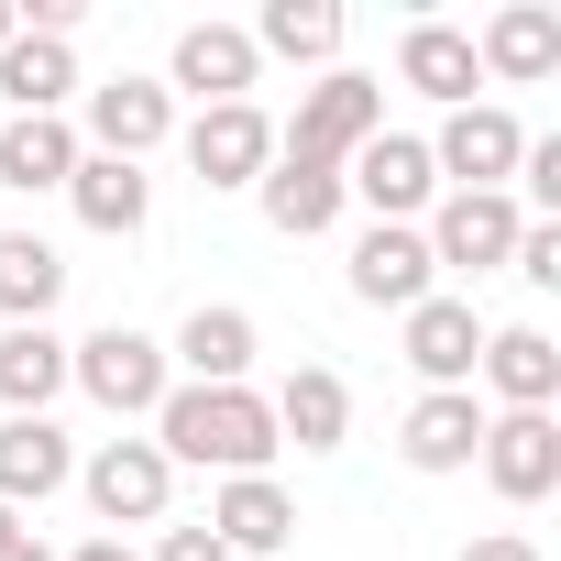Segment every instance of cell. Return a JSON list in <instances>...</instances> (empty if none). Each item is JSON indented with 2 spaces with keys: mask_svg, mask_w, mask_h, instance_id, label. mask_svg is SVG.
Masks as SVG:
<instances>
[{
  "mask_svg": "<svg viewBox=\"0 0 561 561\" xmlns=\"http://www.w3.org/2000/svg\"><path fill=\"white\" fill-rule=\"evenodd\" d=\"M56 397H67V342H56V320L0 331V419H45Z\"/></svg>",
  "mask_w": 561,
  "mask_h": 561,
  "instance_id": "26",
  "label": "cell"
},
{
  "mask_svg": "<svg viewBox=\"0 0 561 561\" xmlns=\"http://www.w3.org/2000/svg\"><path fill=\"white\" fill-rule=\"evenodd\" d=\"M144 440L187 473H264L275 451H287V440H275V408H264V386H165V408L144 419Z\"/></svg>",
  "mask_w": 561,
  "mask_h": 561,
  "instance_id": "1",
  "label": "cell"
},
{
  "mask_svg": "<svg viewBox=\"0 0 561 561\" xmlns=\"http://www.w3.org/2000/svg\"><path fill=\"white\" fill-rule=\"evenodd\" d=\"M375 133H386V78L331 67V78L298 89V122H275V154H298V165H353Z\"/></svg>",
  "mask_w": 561,
  "mask_h": 561,
  "instance_id": "2",
  "label": "cell"
},
{
  "mask_svg": "<svg viewBox=\"0 0 561 561\" xmlns=\"http://www.w3.org/2000/svg\"><path fill=\"white\" fill-rule=\"evenodd\" d=\"M253 89H264V56H253L242 23H187V34H176V56H165V100L220 111V100H253Z\"/></svg>",
  "mask_w": 561,
  "mask_h": 561,
  "instance_id": "10",
  "label": "cell"
},
{
  "mask_svg": "<svg viewBox=\"0 0 561 561\" xmlns=\"http://www.w3.org/2000/svg\"><path fill=\"white\" fill-rule=\"evenodd\" d=\"M462 561H550V550H539L528 528H473V539H462Z\"/></svg>",
  "mask_w": 561,
  "mask_h": 561,
  "instance_id": "30",
  "label": "cell"
},
{
  "mask_svg": "<svg viewBox=\"0 0 561 561\" xmlns=\"http://www.w3.org/2000/svg\"><path fill=\"white\" fill-rule=\"evenodd\" d=\"M67 386H78L89 408H111V419H154V408H165V386H176V364H165V342H154V331L111 320V331L67 342Z\"/></svg>",
  "mask_w": 561,
  "mask_h": 561,
  "instance_id": "3",
  "label": "cell"
},
{
  "mask_svg": "<svg viewBox=\"0 0 561 561\" xmlns=\"http://www.w3.org/2000/svg\"><path fill=\"white\" fill-rule=\"evenodd\" d=\"M473 375H484L495 408H550V397H561V342H550L539 320H506V331H484Z\"/></svg>",
  "mask_w": 561,
  "mask_h": 561,
  "instance_id": "17",
  "label": "cell"
},
{
  "mask_svg": "<svg viewBox=\"0 0 561 561\" xmlns=\"http://www.w3.org/2000/svg\"><path fill=\"white\" fill-rule=\"evenodd\" d=\"M78 122L67 111H34V122H0V187L12 198H45V187H67L78 176Z\"/></svg>",
  "mask_w": 561,
  "mask_h": 561,
  "instance_id": "23",
  "label": "cell"
},
{
  "mask_svg": "<svg viewBox=\"0 0 561 561\" xmlns=\"http://www.w3.org/2000/svg\"><path fill=\"white\" fill-rule=\"evenodd\" d=\"M231 561H275V550H287L298 539V495L287 484H275V473H231L220 495H209V517H198Z\"/></svg>",
  "mask_w": 561,
  "mask_h": 561,
  "instance_id": "14",
  "label": "cell"
},
{
  "mask_svg": "<svg viewBox=\"0 0 561 561\" xmlns=\"http://www.w3.org/2000/svg\"><path fill=\"white\" fill-rule=\"evenodd\" d=\"M78 484V440L56 430V419H0V506H45V495H67Z\"/></svg>",
  "mask_w": 561,
  "mask_h": 561,
  "instance_id": "18",
  "label": "cell"
},
{
  "mask_svg": "<svg viewBox=\"0 0 561 561\" xmlns=\"http://www.w3.org/2000/svg\"><path fill=\"white\" fill-rule=\"evenodd\" d=\"M440 287V264H430V242H419V220H364V242H353V298L364 309H419Z\"/></svg>",
  "mask_w": 561,
  "mask_h": 561,
  "instance_id": "13",
  "label": "cell"
},
{
  "mask_svg": "<svg viewBox=\"0 0 561 561\" xmlns=\"http://www.w3.org/2000/svg\"><path fill=\"white\" fill-rule=\"evenodd\" d=\"M67 561H144V550H133V539H111V528H100V539H78V550H67Z\"/></svg>",
  "mask_w": 561,
  "mask_h": 561,
  "instance_id": "32",
  "label": "cell"
},
{
  "mask_svg": "<svg viewBox=\"0 0 561 561\" xmlns=\"http://www.w3.org/2000/svg\"><path fill=\"white\" fill-rule=\"evenodd\" d=\"M78 495L100 506V528L122 539V528H165V506H176V462L154 451V440H100L89 462H78Z\"/></svg>",
  "mask_w": 561,
  "mask_h": 561,
  "instance_id": "5",
  "label": "cell"
},
{
  "mask_svg": "<svg viewBox=\"0 0 561 561\" xmlns=\"http://www.w3.org/2000/svg\"><path fill=\"white\" fill-rule=\"evenodd\" d=\"M473 67H484L495 89H539V78L561 67V12H550V0H506V12H484Z\"/></svg>",
  "mask_w": 561,
  "mask_h": 561,
  "instance_id": "15",
  "label": "cell"
},
{
  "mask_svg": "<svg viewBox=\"0 0 561 561\" xmlns=\"http://www.w3.org/2000/svg\"><path fill=\"white\" fill-rule=\"evenodd\" d=\"M397 89H419V100H440V111H462L473 89H484V67H473V34L462 23H408L397 34Z\"/></svg>",
  "mask_w": 561,
  "mask_h": 561,
  "instance_id": "20",
  "label": "cell"
},
{
  "mask_svg": "<svg viewBox=\"0 0 561 561\" xmlns=\"http://www.w3.org/2000/svg\"><path fill=\"white\" fill-rule=\"evenodd\" d=\"M342 198H353V209H375V220H430V198H440L430 133H375V144L342 165Z\"/></svg>",
  "mask_w": 561,
  "mask_h": 561,
  "instance_id": "9",
  "label": "cell"
},
{
  "mask_svg": "<svg viewBox=\"0 0 561 561\" xmlns=\"http://www.w3.org/2000/svg\"><path fill=\"white\" fill-rule=\"evenodd\" d=\"M0 561H56V550H45V539H34V528H23V539H12V550H0Z\"/></svg>",
  "mask_w": 561,
  "mask_h": 561,
  "instance_id": "33",
  "label": "cell"
},
{
  "mask_svg": "<svg viewBox=\"0 0 561 561\" xmlns=\"http://www.w3.org/2000/svg\"><path fill=\"white\" fill-rule=\"evenodd\" d=\"M67 298V253L45 231H0V331H34Z\"/></svg>",
  "mask_w": 561,
  "mask_h": 561,
  "instance_id": "25",
  "label": "cell"
},
{
  "mask_svg": "<svg viewBox=\"0 0 561 561\" xmlns=\"http://www.w3.org/2000/svg\"><path fill=\"white\" fill-rule=\"evenodd\" d=\"M473 473H484L506 506H550V495H561V419H550V408H484Z\"/></svg>",
  "mask_w": 561,
  "mask_h": 561,
  "instance_id": "6",
  "label": "cell"
},
{
  "mask_svg": "<svg viewBox=\"0 0 561 561\" xmlns=\"http://www.w3.org/2000/svg\"><path fill=\"white\" fill-rule=\"evenodd\" d=\"M473 353H484V320H473V298L430 287V298L408 309V364H419V386H473Z\"/></svg>",
  "mask_w": 561,
  "mask_h": 561,
  "instance_id": "22",
  "label": "cell"
},
{
  "mask_svg": "<svg viewBox=\"0 0 561 561\" xmlns=\"http://www.w3.org/2000/svg\"><path fill=\"white\" fill-rule=\"evenodd\" d=\"M253 353H264L253 309H187V320H176V342H165L176 386H253Z\"/></svg>",
  "mask_w": 561,
  "mask_h": 561,
  "instance_id": "16",
  "label": "cell"
},
{
  "mask_svg": "<svg viewBox=\"0 0 561 561\" xmlns=\"http://www.w3.org/2000/svg\"><path fill=\"white\" fill-rule=\"evenodd\" d=\"M12 539H23V517H12V506H0V550H12Z\"/></svg>",
  "mask_w": 561,
  "mask_h": 561,
  "instance_id": "35",
  "label": "cell"
},
{
  "mask_svg": "<svg viewBox=\"0 0 561 561\" xmlns=\"http://www.w3.org/2000/svg\"><path fill=\"white\" fill-rule=\"evenodd\" d=\"M242 34H253V56H287V67H320V78H331V56H342V0H264Z\"/></svg>",
  "mask_w": 561,
  "mask_h": 561,
  "instance_id": "28",
  "label": "cell"
},
{
  "mask_svg": "<svg viewBox=\"0 0 561 561\" xmlns=\"http://www.w3.org/2000/svg\"><path fill=\"white\" fill-rule=\"evenodd\" d=\"M67 122H78V144H89V154H122V165H144V154L176 133V100H165V78H133V67H122V78L78 89V111H67Z\"/></svg>",
  "mask_w": 561,
  "mask_h": 561,
  "instance_id": "7",
  "label": "cell"
},
{
  "mask_svg": "<svg viewBox=\"0 0 561 561\" xmlns=\"http://www.w3.org/2000/svg\"><path fill=\"white\" fill-rule=\"evenodd\" d=\"M154 561H231V550H220L209 528H165V539H154Z\"/></svg>",
  "mask_w": 561,
  "mask_h": 561,
  "instance_id": "31",
  "label": "cell"
},
{
  "mask_svg": "<svg viewBox=\"0 0 561 561\" xmlns=\"http://www.w3.org/2000/svg\"><path fill=\"white\" fill-rule=\"evenodd\" d=\"M264 408H275V440H298V451H342V440H353V386H342L331 364H298Z\"/></svg>",
  "mask_w": 561,
  "mask_h": 561,
  "instance_id": "24",
  "label": "cell"
},
{
  "mask_svg": "<svg viewBox=\"0 0 561 561\" xmlns=\"http://www.w3.org/2000/svg\"><path fill=\"white\" fill-rule=\"evenodd\" d=\"M473 451H484V397L473 386H430L397 419V462L408 473H473Z\"/></svg>",
  "mask_w": 561,
  "mask_h": 561,
  "instance_id": "12",
  "label": "cell"
},
{
  "mask_svg": "<svg viewBox=\"0 0 561 561\" xmlns=\"http://www.w3.org/2000/svg\"><path fill=\"white\" fill-rule=\"evenodd\" d=\"M253 209H264V231H287V242H320L353 198H342V165H298V154H275L264 176H253Z\"/></svg>",
  "mask_w": 561,
  "mask_h": 561,
  "instance_id": "19",
  "label": "cell"
},
{
  "mask_svg": "<svg viewBox=\"0 0 561 561\" xmlns=\"http://www.w3.org/2000/svg\"><path fill=\"white\" fill-rule=\"evenodd\" d=\"M517 154H528V122H517V111H495V100H462V111H440V133H430L440 187H506V176H517Z\"/></svg>",
  "mask_w": 561,
  "mask_h": 561,
  "instance_id": "8",
  "label": "cell"
},
{
  "mask_svg": "<svg viewBox=\"0 0 561 561\" xmlns=\"http://www.w3.org/2000/svg\"><path fill=\"white\" fill-rule=\"evenodd\" d=\"M89 78H78V45H45V34H12L0 45V100H12V122L34 111H67Z\"/></svg>",
  "mask_w": 561,
  "mask_h": 561,
  "instance_id": "27",
  "label": "cell"
},
{
  "mask_svg": "<svg viewBox=\"0 0 561 561\" xmlns=\"http://www.w3.org/2000/svg\"><path fill=\"white\" fill-rule=\"evenodd\" d=\"M264 165H275V111L264 100H220V111L187 122V176L198 187H253Z\"/></svg>",
  "mask_w": 561,
  "mask_h": 561,
  "instance_id": "11",
  "label": "cell"
},
{
  "mask_svg": "<svg viewBox=\"0 0 561 561\" xmlns=\"http://www.w3.org/2000/svg\"><path fill=\"white\" fill-rule=\"evenodd\" d=\"M67 209H78V231H100V242H133V231L154 220V176H144V165H122V154H78V176H67Z\"/></svg>",
  "mask_w": 561,
  "mask_h": 561,
  "instance_id": "21",
  "label": "cell"
},
{
  "mask_svg": "<svg viewBox=\"0 0 561 561\" xmlns=\"http://www.w3.org/2000/svg\"><path fill=\"white\" fill-rule=\"evenodd\" d=\"M517 198L506 187H440L430 198V220H419V242H430V264L440 275H495L506 253H517Z\"/></svg>",
  "mask_w": 561,
  "mask_h": 561,
  "instance_id": "4",
  "label": "cell"
},
{
  "mask_svg": "<svg viewBox=\"0 0 561 561\" xmlns=\"http://www.w3.org/2000/svg\"><path fill=\"white\" fill-rule=\"evenodd\" d=\"M517 275H528V287H561V220H528L517 231V253H506Z\"/></svg>",
  "mask_w": 561,
  "mask_h": 561,
  "instance_id": "29",
  "label": "cell"
},
{
  "mask_svg": "<svg viewBox=\"0 0 561 561\" xmlns=\"http://www.w3.org/2000/svg\"><path fill=\"white\" fill-rule=\"evenodd\" d=\"M12 34H23V12H12V0H0V45H12Z\"/></svg>",
  "mask_w": 561,
  "mask_h": 561,
  "instance_id": "34",
  "label": "cell"
}]
</instances>
